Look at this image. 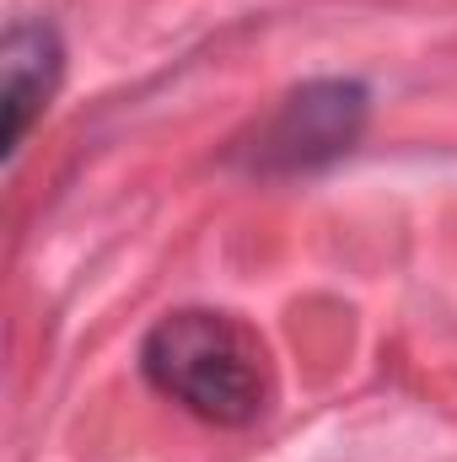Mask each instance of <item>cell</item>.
I'll use <instances>...</instances> for the list:
<instances>
[{"instance_id":"1","label":"cell","mask_w":457,"mask_h":462,"mask_svg":"<svg viewBox=\"0 0 457 462\" xmlns=\"http://www.w3.org/2000/svg\"><path fill=\"white\" fill-rule=\"evenodd\" d=\"M140 376L167 403L221 430H242L264 420L275 398V371H269L264 339L242 318L210 312V307L167 312L140 345Z\"/></svg>"},{"instance_id":"2","label":"cell","mask_w":457,"mask_h":462,"mask_svg":"<svg viewBox=\"0 0 457 462\" xmlns=\"http://www.w3.org/2000/svg\"><path fill=\"white\" fill-rule=\"evenodd\" d=\"M366 114H371V92L360 81H344V76L302 81L275 103V114L258 118V129L247 140L231 145V162L247 178L323 172V167H334L340 156L355 151Z\"/></svg>"},{"instance_id":"3","label":"cell","mask_w":457,"mask_h":462,"mask_svg":"<svg viewBox=\"0 0 457 462\" xmlns=\"http://www.w3.org/2000/svg\"><path fill=\"white\" fill-rule=\"evenodd\" d=\"M0 70H5V87H0V145H5V162H16L33 118L49 108L54 87H60V70H65V43L54 32V22L43 16H16L5 27V43H0Z\"/></svg>"}]
</instances>
